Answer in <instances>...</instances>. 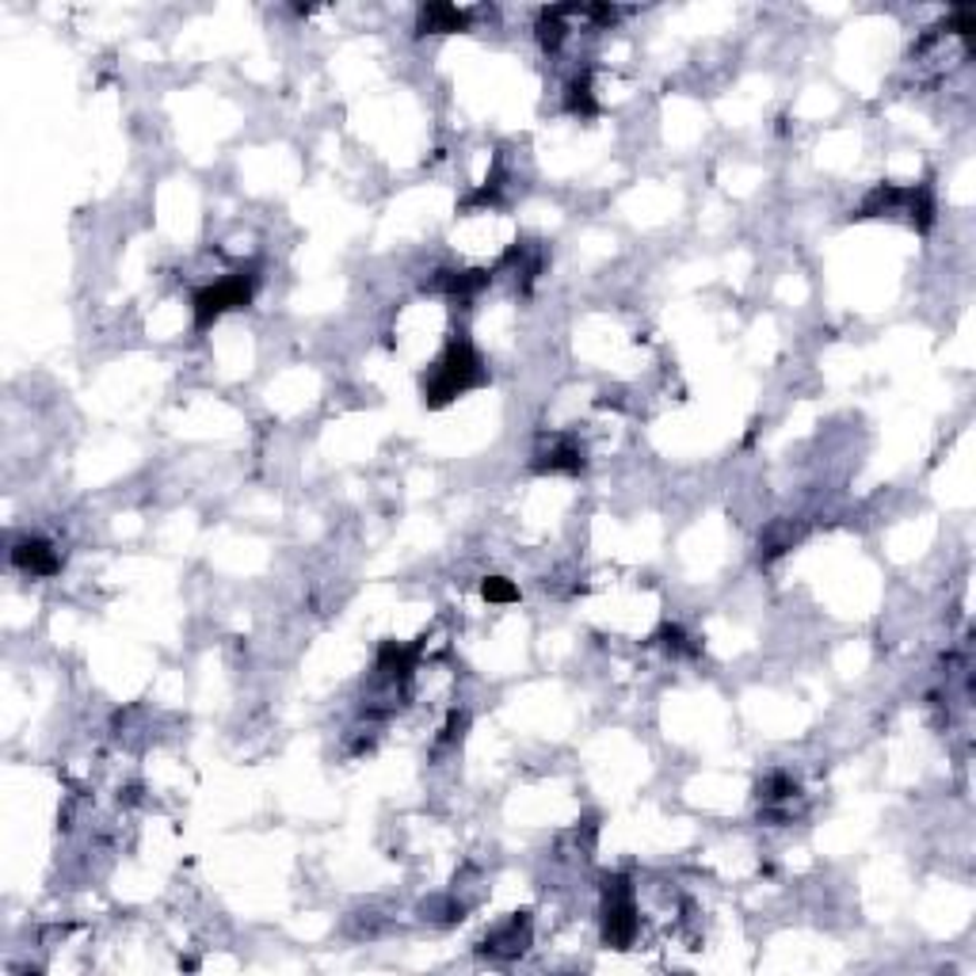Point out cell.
Segmentation results:
<instances>
[{
  "label": "cell",
  "instance_id": "5",
  "mask_svg": "<svg viewBox=\"0 0 976 976\" xmlns=\"http://www.w3.org/2000/svg\"><path fill=\"white\" fill-rule=\"evenodd\" d=\"M12 565L23 569V573H31V576H54L61 569V557H58V550L50 546V542L20 539L12 546Z\"/></svg>",
  "mask_w": 976,
  "mask_h": 976
},
{
  "label": "cell",
  "instance_id": "2",
  "mask_svg": "<svg viewBox=\"0 0 976 976\" xmlns=\"http://www.w3.org/2000/svg\"><path fill=\"white\" fill-rule=\"evenodd\" d=\"M637 893H633L630 877L614 874L603 882V943L614 949H630L637 938Z\"/></svg>",
  "mask_w": 976,
  "mask_h": 976
},
{
  "label": "cell",
  "instance_id": "3",
  "mask_svg": "<svg viewBox=\"0 0 976 976\" xmlns=\"http://www.w3.org/2000/svg\"><path fill=\"white\" fill-rule=\"evenodd\" d=\"M252 290H256V275H244V271H237V275H230V279H218V283L195 290V298H191L195 324H199V329H207V324H214L222 313L249 305Z\"/></svg>",
  "mask_w": 976,
  "mask_h": 976
},
{
  "label": "cell",
  "instance_id": "6",
  "mask_svg": "<svg viewBox=\"0 0 976 976\" xmlns=\"http://www.w3.org/2000/svg\"><path fill=\"white\" fill-rule=\"evenodd\" d=\"M534 470H542V473H580V470H584V446H580L576 439H569V435H557L546 451H539Z\"/></svg>",
  "mask_w": 976,
  "mask_h": 976
},
{
  "label": "cell",
  "instance_id": "4",
  "mask_svg": "<svg viewBox=\"0 0 976 976\" xmlns=\"http://www.w3.org/2000/svg\"><path fill=\"white\" fill-rule=\"evenodd\" d=\"M526 946H531V916H526V912H519V916L504 919L500 927H492L485 938V954L500 957V962H512Z\"/></svg>",
  "mask_w": 976,
  "mask_h": 976
},
{
  "label": "cell",
  "instance_id": "7",
  "mask_svg": "<svg viewBox=\"0 0 976 976\" xmlns=\"http://www.w3.org/2000/svg\"><path fill=\"white\" fill-rule=\"evenodd\" d=\"M465 23H470V12H462L454 4H427L420 12V28L424 31H465Z\"/></svg>",
  "mask_w": 976,
  "mask_h": 976
},
{
  "label": "cell",
  "instance_id": "1",
  "mask_svg": "<svg viewBox=\"0 0 976 976\" xmlns=\"http://www.w3.org/2000/svg\"><path fill=\"white\" fill-rule=\"evenodd\" d=\"M481 378H485V371H481V355L465 344V340H459V344L446 348L443 359L424 374V404L443 409V404H451L454 398H462L465 390H473Z\"/></svg>",
  "mask_w": 976,
  "mask_h": 976
},
{
  "label": "cell",
  "instance_id": "8",
  "mask_svg": "<svg viewBox=\"0 0 976 976\" xmlns=\"http://www.w3.org/2000/svg\"><path fill=\"white\" fill-rule=\"evenodd\" d=\"M481 592H485V600H492V603H512V600H519V592H515L512 584H507L504 576L485 580V584H481Z\"/></svg>",
  "mask_w": 976,
  "mask_h": 976
}]
</instances>
